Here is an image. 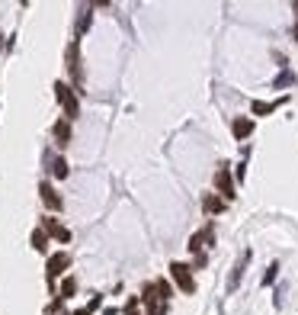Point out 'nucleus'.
<instances>
[{
  "instance_id": "obj_1",
  "label": "nucleus",
  "mask_w": 298,
  "mask_h": 315,
  "mask_svg": "<svg viewBox=\"0 0 298 315\" xmlns=\"http://www.w3.org/2000/svg\"><path fill=\"white\" fill-rule=\"evenodd\" d=\"M55 97L61 100V106H64V119H77L80 116V106H77V93L71 90L64 81H58L55 84Z\"/></svg>"
},
{
  "instance_id": "obj_2",
  "label": "nucleus",
  "mask_w": 298,
  "mask_h": 315,
  "mask_svg": "<svg viewBox=\"0 0 298 315\" xmlns=\"http://www.w3.org/2000/svg\"><path fill=\"white\" fill-rule=\"evenodd\" d=\"M170 277L176 280V286H180L183 293H192V290H196V280H192V267H186V264L173 261V264H170Z\"/></svg>"
},
{
  "instance_id": "obj_3",
  "label": "nucleus",
  "mask_w": 298,
  "mask_h": 315,
  "mask_svg": "<svg viewBox=\"0 0 298 315\" xmlns=\"http://www.w3.org/2000/svg\"><path fill=\"white\" fill-rule=\"evenodd\" d=\"M68 267H71V254L68 251L52 254V261H48V283H55V277H61Z\"/></svg>"
},
{
  "instance_id": "obj_4",
  "label": "nucleus",
  "mask_w": 298,
  "mask_h": 315,
  "mask_svg": "<svg viewBox=\"0 0 298 315\" xmlns=\"http://www.w3.org/2000/svg\"><path fill=\"white\" fill-rule=\"evenodd\" d=\"M68 71H71V81L80 87L84 71H80V48H77V42H71V45H68Z\"/></svg>"
},
{
  "instance_id": "obj_5",
  "label": "nucleus",
  "mask_w": 298,
  "mask_h": 315,
  "mask_svg": "<svg viewBox=\"0 0 298 315\" xmlns=\"http://www.w3.org/2000/svg\"><path fill=\"white\" fill-rule=\"evenodd\" d=\"M215 187H218V193H222L224 200H234V184H231V174H228L224 164L215 170Z\"/></svg>"
},
{
  "instance_id": "obj_6",
  "label": "nucleus",
  "mask_w": 298,
  "mask_h": 315,
  "mask_svg": "<svg viewBox=\"0 0 298 315\" xmlns=\"http://www.w3.org/2000/svg\"><path fill=\"white\" fill-rule=\"evenodd\" d=\"M212 238H215V235H212V229H202V231H196V235L189 238V251L199 257V254H202V248H208V245H212Z\"/></svg>"
},
{
  "instance_id": "obj_7",
  "label": "nucleus",
  "mask_w": 298,
  "mask_h": 315,
  "mask_svg": "<svg viewBox=\"0 0 298 315\" xmlns=\"http://www.w3.org/2000/svg\"><path fill=\"white\" fill-rule=\"evenodd\" d=\"M55 142H58V145H68V142H71V119H58V123H55Z\"/></svg>"
},
{
  "instance_id": "obj_8",
  "label": "nucleus",
  "mask_w": 298,
  "mask_h": 315,
  "mask_svg": "<svg viewBox=\"0 0 298 315\" xmlns=\"http://www.w3.org/2000/svg\"><path fill=\"white\" fill-rule=\"evenodd\" d=\"M38 193H42V203H45L48 209H61V196L52 190V184H42V187H38Z\"/></svg>"
},
{
  "instance_id": "obj_9",
  "label": "nucleus",
  "mask_w": 298,
  "mask_h": 315,
  "mask_svg": "<svg viewBox=\"0 0 298 315\" xmlns=\"http://www.w3.org/2000/svg\"><path fill=\"white\" fill-rule=\"evenodd\" d=\"M77 13H80V16H77V36H84V32L90 29V23H93V7H87V3H84Z\"/></svg>"
},
{
  "instance_id": "obj_10",
  "label": "nucleus",
  "mask_w": 298,
  "mask_h": 315,
  "mask_svg": "<svg viewBox=\"0 0 298 315\" xmlns=\"http://www.w3.org/2000/svg\"><path fill=\"white\" fill-rule=\"evenodd\" d=\"M42 229L52 231V235H55L58 241H71V231H68V229H61V225L55 222V219H45V222H42Z\"/></svg>"
},
{
  "instance_id": "obj_11",
  "label": "nucleus",
  "mask_w": 298,
  "mask_h": 315,
  "mask_svg": "<svg viewBox=\"0 0 298 315\" xmlns=\"http://www.w3.org/2000/svg\"><path fill=\"white\" fill-rule=\"evenodd\" d=\"M231 129H234L237 139H247V135L253 132V119H244V116H241V119H234V126H231Z\"/></svg>"
},
{
  "instance_id": "obj_12",
  "label": "nucleus",
  "mask_w": 298,
  "mask_h": 315,
  "mask_svg": "<svg viewBox=\"0 0 298 315\" xmlns=\"http://www.w3.org/2000/svg\"><path fill=\"white\" fill-rule=\"evenodd\" d=\"M247 261H250V251H244V257H241V264L234 267V273H231V280H228V286L234 290L237 283H241V277H244V267H247Z\"/></svg>"
},
{
  "instance_id": "obj_13",
  "label": "nucleus",
  "mask_w": 298,
  "mask_h": 315,
  "mask_svg": "<svg viewBox=\"0 0 298 315\" xmlns=\"http://www.w3.org/2000/svg\"><path fill=\"white\" fill-rule=\"evenodd\" d=\"M202 209H205V212H222V209H224V203L218 200L215 193H205V196H202Z\"/></svg>"
},
{
  "instance_id": "obj_14",
  "label": "nucleus",
  "mask_w": 298,
  "mask_h": 315,
  "mask_svg": "<svg viewBox=\"0 0 298 315\" xmlns=\"http://www.w3.org/2000/svg\"><path fill=\"white\" fill-rule=\"evenodd\" d=\"M32 248H36V251H48V231L45 229L32 231Z\"/></svg>"
},
{
  "instance_id": "obj_15",
  "label": "nucleus",
  "mask_w": 298,
  "mask_h": 315,
  "mask_svg": "<svg viewBox=\"0 0 298 315\" xmlns=\"http://www.w3.org/2000/svg\"><path fill=\"white\" fill-rule=\"evenodd\" d=\"M77 293V277H64V283H61V299H71Z\"/></svg>"
},
{
  "instance_id": "obj_16",
  "label": "nucleus",
  "mask_w": 298,
  "mask_h": 315,
  "mask_svg": "<svg viewBox=\"0 0 298 315\" xmlns=\"http://www.w3.org/2000/svg\"><path fill=\"white\" fill-rule=\"evenodd\" d=\"M52 170H55V177H68V161H64V158H55Z\"/></svg>"
},
{
  "instance_id": "obj_17",
  "label": "nucleus",
  "mask_w": 298,
  "mask_h": 315,
  "mask_svg": "<svg viewBox=\"0 0 298 315\" xmlns=\"http://www.w3.org/2000/svg\"><path fill=\"white\" fill-rule=\"evenodd\" d=\"M99 302H103V296H93V299L87 302V306L80 309V312H77V315H93V312H96V309H99Z\"/></svg>"
},
{
  "instance_id": "obj_18",
  "label": "nucleus",
  "mask_w": 298,
  "mask_h": 315,
  "mask_svg": "<svg viewBox=\"0 0 298 315\" xmlns=\"http://www.w3.org/2000/svg\"><path fill=\"white\" fill-rule=\"evenodd\" d=\"M276 106H279V103H253V113H257V116H266V113H273Z\"/></svg>"
},
{
  "instance_id": "obj_19",
  "label": "nucleus",
  "mask_w": 298,
  "mask_h": 315,
  "mask_svg": "<svg viewBox=\"0 0 298 315\" xmlns=\"http://www.w3.org/2000/svg\"><path fill=\"white\" fill-rule=\"evenodd\" d=\"M276 270H279V264H273V267H269L266 273H263V283H266V286H269V283H273V280H276Z\"/></svg>"
},
{
  "instance_id": "obj_20",
  "label": "nucleus",
  "mask_w": 298,
  "mask_h": 315,
  "mask_svg": "<svg viewBox=\"0 0 298 315\" xmlns=\"http://www.w3.org/2000/svg\"><path fill=\"white\" fill-rule=\"evenodd\" d=\"M282 84H292V74L285 71V74H279V81H276V87H282Z\"/></svg>"
},
{
  "instance_id": "obj_21",
  "label": "nucleus",
  "mask_w": 298,
  "mask_h": 315,
  "mask_svg": "<svg viewBox=\"0 0 298 315\" xmlns=\"http://www.w3.org/2000/svg\"><path fill=\"white\" fill-rule=\"evenodd\" d=\"M103 315H115V309H106V312H103Z\"/></svg>"
}]
</instances>
